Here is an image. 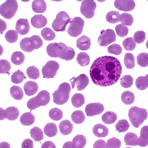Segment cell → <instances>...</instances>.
I'll return each mask as SVG.
<instances>
[{
  "label": "cell",
  "instance_id": "cell-17",
  "mask_svg": "<svg viewBox=\"0 0 148 148\" xmlns=\"http://www.w3.org/2000/svg\"><path fill=\"white\" fill-rule=\"evenodd\" d=\"M47 23V18L41 14H36L31 19L32 25L36 28L40 29L44 27Z\"/></svg>",
  "mask_w": 148,
  "mask_h": 148
},
{
  "label": "cell",
  "instance_id": "cell-42",
  "mask_svg": "<svg viewBox=\"0 0 148 148\" xmlns=\"http://www.w3.org/2000/svg\"><path fill=\"white\" fill-rule=\"evenodd\" d=\"M25 78L24 73L22 71L18 70L14 72L12 75L11 81L15 84H19L22 82Z\"/></svg>",
  "mask_w": 148,
  "mask_h": 148
},
{
  "label": "cell",
  "instance_id": "cell-25",
  "mask_svg": "<svg viewBox=\"0 0 148 148\" xmlns=\"http://www.w3.org/2000/svg\"><path fill=\"white\" fill-rule=\"evenodd\" d=\"M35 117L30 112H26L23 114L20 118V122L22 125L29 126L35 122Z\"/></svg>",
  "mask_w": 148,
  "mask_h": 148
},
{
  "label": "cell",
  "instance_id": "cell-50",
  "mask_svg": "<svg viewBox=\"0 0 148 148\" xmlns=\"http://www.w3.org/2000/svg\"><path fill=\"white\" fill-rule=\"evenodd\" d=\"M115 30L117 35L122 38L127 35L129 32V29L127 27L122 23L116 25Z\"/></svg>",
  "mask_w": 148,
  "mask_h": 148
},
{
  "label": "cell",
  "instance_id": "cell-48",
  "mask_svg": "<svg viewBox=\"0 0 148 148\" xmlns=\"http://www.w3.org/2000/svg\"><path fill=\"white\" fill-rule=\"evenodd\" d=\"M137 62L139 65L142 67L148 66V54L142 53L139 54L137 58Z\"/></svg>",
  "mask_w": 148,
  "mask_h": 148
},
{
  "label": "cell",
  "instance_id": "cell-10",
  "mask_svg": "<svg viewBox=\"0 0 148 148\" xmlns=\"http://www.w3.org/2000/svg\"><path fill=\"white\" fill-rule=\"evenodd\" d=\"M116 40L115 33L113 30H102L98 39V43L101 46H107Z\"/></svg>",
  "mask_w": 148,
  "mask_h": 148
},
{
  "label": "cell",
  "instance_id": "cell-46",
  "mask_svg": "<svg viewBox=\"0 0 148 148\" xmlns=\"http://www.w3.org/2000/svg\"><path fill=\"white\" fill-rule=\"evenodd\" d=\"M123 45L124 48L127 51H133L136 45L134 39L132 37H129L124 40Z\"/></svg>",
  "mask_w": 148,
  "mask_h": 148
},
{
  "label": "cell",
  "instance_id": "cell-7",
  "mask_svg": "<svg viewBox=\"0 0 148 148\" xmlns=\"http://www.w3.org/2000/svg\"><path fill=\"white\" fill-rule=\"evenodd\" d=\"M18 8V2L15 0H7L0 6V14L8 19L14 16Z\"/></svg>",
  "mask_w": 148,
  "mask_h": 148
},
{
  "label": "cell",
  "instance_id": "cell-16",
  "mask_svg": "<svg viewBox=\"0 0 148 148\" xmlns=\"http://www.w3.org/2000/svg\"><path fill=\"white\" fill-rule=\"evenodd\" d=\"M30 29V26L27 19L20 18L17 21L15 29L20 35H26L29 31Z\"/></svg>",
  "mask_w": 148,
  "mask_h": 148
},
{
  "label": "cell",
  "instance_id": "cell-53",
  "mask_svg": "<svg viewBox=\"0 0 148 148\" xmlns=\"http://www.w3.org/2000/svg\"><path fill=\"white\" fill-rule=\"evenodd\" d=\"M122 49L119 45L114 44L108 47V52L110 53L116 55H120L122 52Z\"/></svg>",
  "mask_w": 148,
  "mask_h": 148
},
{
  "label": "cell",
  "instance_id": "cell-4",
  "mask_svg": "<svg viewBox=\"0 0 148 148\" xmlns=\"http://www.w3.org/2000/svg\"><path fill=\"white\" fill-rule=\"evenodd\" d=\"M71 90L69 83L64 82L61 84L58 89L53 94L54 102L58 105H62L67 102Z\"/></svg>",
  "mask_w": 148,
  "mask_h": 148
},
{
  "label": "cell",
  "instance_id": "cell-5",
  "mask_svg": "<svg viewBox=\"0 0 148 148\" xmlns=\"http://www.w3.org/2000/svg\"><path fill=\"white\" fill-rule=\"evenodd\" d=\"M50 100V95L48 91H40L36 96L30 99L27 103V107L31 110H34L40 106H45Z\"/></svg>",
  "mask_w": 148,
  "mask_h": 148
},
{
  "label": "cell",
  "instance_id": "cell-39",
  "mask_svg": "<svg viewBox=\"0 0 148 148\" xmlns=\"http://www.w3.org/2000/svg\"><path fill=\"white\" fill-rule=\"evenodd\" d=\"M136 86L140 90H143L148 87V79L146 76H140L136 81Z\"/></svg>",
  "mask_w": 148,
  "mask_h": 148
},
{
  "label": "cell",
  "instance_id": "cell-35",
  "mask_svg": "<svg viewBox=\"0 0 148 148\" xmlns=\"http://www.w3.org/2000/svg\"><path fill=\"white\" fill-rule=\"evenodd\" d=\"M76 60L82 66L88 65L90 62V56L85 52H80L78 54Z\"/></svg>",
  "mask_w": 148,
  "mask_h": 148
},
{
  "label": "cell",
  "instance_id": "cell-56",
  "mask_svg": "<svg viewBox=\"0 0 148 148\" xmlns=\"http://www.w3.org/2000/svg\"><path fill=\"white\" fill-rule=\"evenodd\" d=\"M106 143L105 141L102 140H98L93 145V148H106Z\"/></svg>",
  "mask_w": 148,
  "mask_h": 148
},
{
  "label": "cell",
  "instance_id": "cell-27",
  "mask_svg": "<svg viewBox=\"0 0 148 148\" xmlns=\"http://www.w3.org/2000/svg\"><path fill=\"white\" fill-rule=\"evenodd\" d=\"M45 134L47 136L51 137L55 136L57 134L58 130L56 125L53 123L46 124L44 128Z\"/></svg>",
  "mask_w": 148,
  "mask_h": 148
},
{
  "label": "cell",
  "instance_id": "cell-33",
  "mask_svg": "<svg viewBox=\"0 0 148 148\" xmlns=\"http://www.w3.org/2000/svg\"><path fill=\"white\" fill-rule=\"evenodd\" d=\"M10 93L14 99L20 100L23 98V91L18 86L14 85L12 86L10 88Z\"/></svg>",
  "mask_w": 148,
  "mask_h": 148
},
{
  "label": "cell",
  "instance_id": "cell-22",
  "mask_svg": "<svg viewBox=\"0 0 148 148\" xmlns=\"http://www.w3.org/2000/svg\"><path fill=\"white\" fill-rule=\"evenodd\" d=\"M73 127V124L68 120H63L59 125L60 133L64 135H67L71 133Z\"/></svg>",
  "mask_w": 148,
  "mask_h": 148
},
{
  "label": "cell",
  "instance_id": "cell-34",
  "mask_svg": "<svg viewBox=\"0 0 148 148\" xmlns=\"http://www.w3.org/2000/svg\"><path fill=\"white\" fill-rule=\"evenodd\" d=\"M30 134L34 141H40L43 139V132L40 128L37 127H35L31 130Z\"/></svg>",
  "mask_w": 148,
  "mask_h": 148
},
{
  "label": "cell",
  "instance_id": "cell-11",
  "mask_svg": "<svg viewBox=\"0 0 148 148\" xmlns=\"http://www.w3.org/2000/svg\"><path fill=\"white\" fill-rule=\"evenodd\" d=\"M96 3L94 1H83L80 7L81 14L87 18H92L94 16L95 10L96 9Z\"/></svg>",
  "mask_w": 148,
  "mask_h": 148
},
{
  "label": "cell",
  "instance_id": "cell-47",
  "mask_svg": "<svg viewBox=\"0 0 148 148\" xmlns=\"http://www.w3.org/2000/svg\"><path fill=\"white\" fill-rule=\"evenodd\" d=\"M26 73L29 78L34 80L39 78L40 75L39 70L34 66H32L27 68Z\"/></svg>",
  "mask_w": 148,
  "mask_h": 148
},
{
  "label": "cell",
  "instance_id": "cell-3",
  "mask_svg": "<svg viewBox=\"0 0 148 148\" xmlns=\"http://www.w3.org/2000/svg\"><path fill=\"white\" fill-rule=\"evenodd\" d=\"M129 117L132 125L135 128H138L147 118V112L143 108L133 107L129 110Z\"/></svg>",
  "mask_w": 148,
  "mask_h": 148
},
{
  "label": "cell",
  "instance_id": "cell-24",
  "mask_svg": "<svg viewBox=\"0 0 148 148\" xmlns=\"http://www.w3.org/2000/svg\"><path fill=\"white\" fill-rule=\"evenodd\" d=\"M32 6L33 11L36 13H44L47 8L46 3L43 0L33 1Z\"/></svg>",
  "mask_w": 148,
  "mask_h": 148
},
{
  "label": "cell",
  "instance_id": "cell-59",
  "mask_svg": "<svg viewBox=\"0 0 148 148\" xmlns=\"http://www.w3.org/2000/svg\"><path fill=\"white\" fill-rule=\"evenodd\" d=\"M146 46L147 48V49H148V40L147 41V42Z\"/></svg>",
  "mask_w": 148,
  "mask_h": 148
},
{
  "label": "cell",
  "instance_id": "cell-52",
  "mask_svg": "<svg viewBox=\"0 0 148 148\" xmlns=\"http://www.w3.org/2000/svg\"><path fill=\"white\" fill-rule=\"evenodd\" d=\"M121 145V142L120 140L116 137H113L108 140L106 144V148H119Z\"/></svg>",
  "mask_w": 148,
  "mask_h": 148
},
{
  "label": "cell",
  "instance_id": "cell-38",
  "mask_svg": "<svg viewBox=\"0 0 148 148\" xmlns=\"http://www.w3.org/2000/svg\"><path fill=\"white\" fill-rule=\"evenodd\" d=\"M41 35L45 40H53L56 37L55 33L51 28L45 27L41 31Z\"/></svg>",
  "mask_w": 148,
  "mask_h": 148
},
{
  "label": "cell",
  "instance_id": "cell-19",
  "mask_svg": "<svg viewBox=\"0 0 148 148\" xmlns=\"http://www.w3.org/2000/svg\"><path fill=\"white\" fill-rule=\"evenodd\" d=\"M137 146L146 147L148 145V126L145 125L141 128L140 136L137 141Z\"/></svg>",
  "mask_w": 148,
  "mask_h": 148
},
{
  "label": "cell",
  "instance_id": "cell-40",
  "mask_svg": "<svg viewBox=\"0 0 148 148\" xmlns=\"http://www.w3.org/2000/svg\"><path fill=\"white\" fill-rule=\"evenodd\" d=\"M134 19L132 16L128 13H123L120 14V22L124 25L130 26L133 24Z\"/></svg>",
  "mask_w": 148,
  "mask_h": 148
},
{
  "label": "cell",
  "instance_id": "cell-44",
  "mask_svg": "<svg viewBox=\"0 0 148 148\" xmlns=\"http://www.w3.org/2000/svg\"><path fill=\"white\" fill-rule=\"evenodd\" d=\"M18 32L16 30H9L5 34V39L9 43H15L18 39Z\"/></svg>",
  "mask_w": 148,
  "mask_h": 148
},
{
  "label": "cell",
  "instance_id": "cell-2",
  "mask_svg": "<svg viewBox=\"0 0 148 148\" xmlns=\"http://www.w3.org/2000/svg\"><path fill=\"white\" fill-rule=\"evenodd\" d=\"M47 55L52 58H59L66 61L72 60L75 55V50L72 47H67L64 43H53L47 46Z\"/></svg>",
  "mask_w": 148,
  "mask_h": 148
},
{
  "label": "cell",
  "instance_id": "cell-21",
  "mask_svg": "<svg viewBox=\"0 0 148 148\" xmlns=\"http://www.w3.org/2000/svg\"><path fill=\"white\" fill-rule=\"evenodd\" d=\"M19 113V111L17 108L14 106L9 107L4 110V118L14 121L18 118Z\"/></svg>",
  "mask_w": 148,
  "mask_h": 148
},
{
  "label": "cell",
  "instance_id": "cell-15",
  "mask_svg": "<svg viewBox=\"0 0 148 148\" xmlns=\"http://www.w3.org/2000/svg\"><path fill=\"white\" fill-rule=\"evenodd\" d=\"M135 6V3L133 0H117L114 2L115 7L119 10L124 12L132 11L134 9Z\"/></svg>",
  "mask_w": 148,
  "mask_h": 148
},
{
  "label": "cell",
  "instance_id": "cell-58",
  "mask_svg": "<svg viewBox=\"0 0 148 148\" xmlns=\"http://www.w3.org/2000/svg\"><path fill=\"white\" fill-rule=\"evenodd\" d=\"M63 148H72V142L71 141H68L64 143Z\"/></svg>",
  "mask_w": 148,
  "mask_h": 148
},
{
  "label": "cell",
  "instance_id": "cell-26",
  "mask_svg": "<svg viewBox=\"0 0 148 148\" xmlns=\"http://www.w3.org/2000/svg\"><path fill=\"white\" fill-rule=\"evenodd\" d=\"M86 144V137L82 135H77L73 139L72 148H83Z\"/></svg>",
  "mask_w": 148,
  "mask_h": 148
},
{
  "label": "cell",
  "instance_id": "cell-43",
  "mask_svg": "<svg viewBox=\"0 0 148 148\" xmlns=\"http://www.w3.org/2000/svg\"><path fill=\"white\" fill-rule=\"evenodd\" d=\"M62 111L58 108H54L49 112V116L51 119L55 121H59L62 118Z\"/></svg>",
  "mask_w": 148,
  "mask_h": 148
},
{
  "label": "cell",
  "instance_id": "cell-37",
  "mask_svg": "<svg viewBox=\"0 0 148 148\" xmlns=\"http://www.w3.org/2000/svg\"><path fill=\"white\" fill-rule=\"evenodd\" d=\"M124 61L125 67L127 69H132L135 66V58L134 56L131 53L125 54Z\"/></svg>",
  "mask_w": 148,
  "mask_h": 148
},
{
  "label": "cell",
  "instance_id": "cell-51",
  "mask_svg": "<svg viewBox=\"0 0 148 148\" xmlns=\"http://www.w3.org/2000/svg\"><path fill=\"white\" fill-rule=\"evenodd\" d=\"M11 69V65L8 61L4 59L0 60V73H8Z\"/></svg>",
  "mask_w": 148,
  "mask_h": 148
},
{
  "label": "cell",
  "instance_id": "cell-20",
  "mask_svg": "<svg viewBox=\"0 0 148 148\" xmlns=\"http://www.w3.org/2000/svg\"><path fill=\"white\" fill-rule=\"evenodd\" d=\"M90 39L88 37L83 35L77 40V46L81 51H87L90 47Z\"/></svg>",
  "mask_w": 148,
  "mask_h": 148
},
{
  "label": "cell",
  "instance_id": "cell-14",
  "mask_svg": "<svg viewBox=\"0 0 148 148\" xmlns=\"http://www.w3.org/2000/svg\"><path fill=\"white\" fill-rule=\"evenodd\" d=\"M104 107L102 104L100 103H91L86 106L85 111L88 116H93L99 115L103 113Z\"/></svg>",
  "mask_w": 148,
  "mask_h": 148
},
{
  "label": "cell",
  "instance_id": "cell-32",
  "mask_svg": "<svg viewBox=\"0 0 148 148\" xmlns=\"http://www.w3.org/2000/svg\"><path fill=\"white\" fill-rule=\"evenodd\" d=\"M73 121L75 123L80 124L85 120V116L82 111L77 110L74 112L71 115Z\"/></svg>",
  "mask_w": 148,
  "mask_h": 148
},
{
  "label": "cell",
  "instance_id": "cell-54",
  "mask_svg": "<svg viewBox=\"0 0 148 148\" xmlns=\"http://www.w3.org/2000/svg\"><path fill=\"white\" fill-rule=\"evenodd\" d=\"M146 39V33L143 31H137L134 34V40L136 43L138 44L143 43Z\"/></svg>",
  "mask_w": 148,
  "mask_h": 148
},
{
  "label": "cell",
  "instance_id": "cell-57",
  "mask_svg": "<svg viewBox=\"0 0 148 148\" xmlns=\"http://www.w3.org/2000/svg\"><path fill=\"white\" fill-rule=\"evenodd\" d=\"M42 148H56V147L52 141H46L42 144L41 146Z\"/></svg>",
  "mask_w": 148,
  "mask_h": 148
},
{
  "label": "cell",
  "instance_id": "cell-23",
  "mask_svg": "<svg viewBox=\"0 0 148 148\" xmlns=\"http://www.w3.org/2000/svg\"><path fill=\"white\" fill-rule=\"evenodd\" d=\"M93 133L96 137H104L108 135L109 130L106 126L102 124H98L94 127Z\"/></svg>",
  "mask_w": 148,
  "mask_h": 148
},
{
  "label": "cell",
  "instance_id": "cell-36",
  "mask_svg": "<svg viewBox=\"0 0 148 148\" xmlns=\"http://www.w3.org/2000/svg\"><path fill=\"white\" fill-rule=\"evenodd\" d=\"M134 94L130 91H126L123 92L121 95V100L126 105H130L133 103L134 101Z\"/></svg>",
  "mask_w": 148,
  "mask_h": 148
},
{
  "label": "cell",
  "instance_id": "cell-41",
  "mask_svg": "<svg viewBox=\"0 0 148 148\" xmlns=\"http://www.w3.org/2000/svg\"><path fill=\"white\" fill-rule=\"evenodd\" d=\"M120 16L118 12L110 11L107 14L106 19L109 23H115L120 22Z\"/></svg>",
  "mask_w": 148,
  "mask_h": 148
},
{
  "label": "cell",
  "instance_id": "cell-28",
  "mask_svg": "<svg viewBox=\"0 0 148 148\" xmlns=\"http://www.w3.org/2000/svg\"><path fill=\"white\" fill-rule=\"evenodd\" d=\"M117 116L115 113L108 111L102 116V120L104 123L110 125L115 123L117 120Z\"/></svg>",
  "mask_w": 148,
  "mask_h": 148
},
{
  "label": "cell",
  "instance_id": "cell-6",
  "mask_svg": "<svg viewBox=\"0 0 148 148\" xmlns=\"http://www.w3.org/2000/svg\"><path fill=\"white\" fill-rule=\"evenodd\" d=\"M20 45L22 51L30 52L41 47L43 41L39 36L34 35L30 38H23L21 40Z\"/></svg>",
  "mask_w": 148,
  "mask_h": 148
},
{
  "label": "cell",
  "instance_id": "cell-55",
  "mask_svg": "<svg viewBox=\"0 0 148 148\" xmlns=\"http://www.w3.org/2000/svg\"><path fill=\"white\" fill-rule=\"evenodd\" d=\"M34 147V143L32 140L29 138L26 139L22 142V148H33Z\"/></svg>",
  "mask_w": 148,
  "mask_h": 148
},
{
  "label": "cell",
  "instance_id": "cell-60",
  "mask_svg": "<svg viewBox=\"0 0 148 148\" xmlns=\"http://www.w3.org/2000/svg\"><path fill=\"white\" fill-rule=\"evenodd\" d=\"M146 76V77L147 78V79H148V75H146V76Z\"/></svg>",
  "mask_w": 148,
  "mask_h": 148
},
{
  "label": "cell",
  "instance_id": "cell-30",
  "mask_svg": "<svg viewBox=\"0 0 148 148\" xmlns=\"http://www.w3.org/2000/svg\"><path fill=\"white\" fill-rule=\"evenodd\" d=\"M138 137L136 134L133 133H127L124 137V140L127 146H136Z\"/></svg>",
  "mask_w": 148,
  "mask_h": 148
},
{
  "label": "cell",
  "instance_id": "cell-45",
  "mask_svg": "<svg viewBox=\"0 0 148 148\" xmlns=\"http://www.w3.org/2000/svg\"><path fill=\"white\" fill-rule=\"evenodd\" d=\"M116 130L119 133L125 132L128 130L130 127V125L126 120L122 119L119 120L115 125Z\"/></svg>",
  "mask_w": 148,
  "mask_h": 148
},
{
  "label": "cell",
  "instance_id": "cell-13",
  "mask_svg": "<svg viewBox=\"0 0 148 148\" xmlns=\"http://www.w3.org/2000/svg\"><path fill=\"white\" fill-rule=\"evenodd\" d=\"M89 83L88 76L85 74H81L74 79L72 83V88L77 90L81 91L86 88Z\"/></svg>",
  "mask_w": 148,
  "mask_h": 148
},
{
  "label": "cell",
  "instance_id": "cell-12",
  "mask_svg": "<svg viewBox=\"0 0 148 148\" xmlns=\"http://www.w3.org/2000/svg\"><path fill=\"white\" fill-rule=\"evenodd\" d=\"M59 64L54 60L49 61L43 67L42 73L43 77L47 79L54 77L59 68Z\"/></svg>",
  "mask_w": 148,
  "mask_h": 148
},
{
  "label": "cell",
  "instance_id": "cell-8",
  "mask_svg": "<svg viewBox=\"0 0 148 148\" xmlns=\"http://www.w3.org/2000/svg\"><path fill=\"white\" fill-rule=\"evenodd\" d=\"M72 18L64 11H61L56 15L52 25V27L56 32H64L66 30V27L70 23Z\"/></svg>",
  "mask_w": 148,
  "mask_h": 148
},
{
  "label": "cell",
  "instance_id": "cell-1",
  "mask_svg": "<svg viewBox=\"0 0 148 148\" xmlns=\"http://www.w3.org/2000/svg\"><path fill=\"white\" fill-rule=\"evenodd\" d=\"M122 72L121 63L117 58L104 56L94 61L90 67V75L94 84L104 87L112 86L117 82Z\"/></svg>",
  "mask_w": 148,
  "mask_h": 148
},
{
  "label": "cell",
  "instance_id": "cell-31",
  "mask_svg": "<svg viewBox=\"0 0 148 148\" xmlns=\"http://www.w3.org/2000/svg\"><path fill=\"white\" fill-rule=\"evenodd\" d=\"M25 56L22 52L15 51L13 53L11 58L12 63L16 65H19L24 62Z\"/></svg>",
  "mask_w": 148,
  "mask_h": 148
},
{
  "label": "cell",
  "instance_id": "cell-18",
  "mask_svg": "<svg viewBox=\"0 0 148 148\" xmlns=\"http://www.w3.org/2000/svg\"><path fill=\"white\" fill-rule=\"evenodd\" d=\"M25 93L28 96H32L38 92L39 87L36 82L29 81L25 83L23 87Z\"/></svg>",
  "mask_w": 148,
  "mask_h": 148
},
{
  "label": "cell",
  "instance_id": "cell-29",
  "mask_svg": "<svg viewBox=\"0 0 148 148\" xmlns=\"http://www.w3.org/2000/svg\"><path fill=\"white\" fill-rule=\"evenodd\" d=\"M72 105L76 108H79L85 103L84 96L81 93L75 94L71 99Z\"/></svg>",
  "mask_w": 148,
  "mask_h": 148
},
{
  "label": "cell",
  "instance_id": "cell-49",
  "mask_svg": "<svg viewBox=\"0 0 148 148\" xmlns=\"http://www.w3.org/2000/svg\"><path fill=\"white\" fill-rule=\"evenodd\" d=\"M133 78L130 75H125L120 80V84L124 88H130L133 85Z\"/></svg>",
  "mask_w": 148,
  "mask_h": 148
},
{
  "label": "cell",
  "instance_id": "cell-9",
  "mask_svg": "<svg viewBox=\"0 0 148 148\" xmlns=\"http://www.w3.org/2000/svg\"><path fill=\"white\" fill-rule=\"evenodd\" d=\"M84 22L80 17H75L70 22L67 30L68 34L71 36L76 37L82 32Z\"/></svg>",
  "mask_w": 148,
  "mask_h": 148
}]
</instances>
